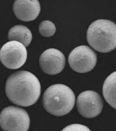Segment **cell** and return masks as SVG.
<instances>
[{"instance_id": "obj_1", "label": "cell", "mask_w": 116, "mask_h": 131, "mask_svg": "<svg viewBox=\"0 0 116 131\" xmlns=\"http://www.w3.org/2000/svg\"><path fill=\"white\" fill-rule=\"evenodd\" d=\"M41 89L39 80L34 75L26 71H21L12 74L7 79L6 93L13 103L28 107L38 101Z\"/></svg>"}, {"instance_id": "obj_2", "label": "cell", "mask_w": 116, "mask_h": 131, "mask_svg": "<svg viewBox=\"0 0 116 131\" xmlns=\"http://www.w3.org/2000/svg\"><path fill=\"white\" fill-rule=\"evenodd\" d=\"M75 94L68 86L61 84H54L43 94L42 103L49 113L56 117L69 113L75 105Z\"/></svg>"}, {"instance_id": "obj_3", "label": "cell", "mask_w": 116, "mask_h": 131, "mask_svg": "<svg viewBox=\"0 0 116 131\" xmlns=\"http://www.w3.org/2000/svg\"><path fill=\"white\" fill-rule=\"evenodd\" d=\"M87 38L89 45L97 51L110 52L116 48V25L109 20H97L89 26Z\"/></svg>"}, {"instance_id": "obj_4", "label": "cell", "mask_w": 116, "mask_h": 131, "mask_svg": "<svg viewBox=\"0 0 116 131\" xmlns=\"http://www.w3.org/2000/svg\"><path fill=\"white\" fill-rule=\"evenodd\" d=\"M30 125L29 115L21 108L7 107L0 114V126L4 130L27 131Z\"/></svg>"}, {"instance_id": "obj_5", "label": "cell", "mask_w": 116, "mask_h": 131, "mask_svg": "<svg viewBox=\"0 0 116 131\" xmlns=\"http://www.w3.org/2000/svg\"><path fill=\"white\" fill-rule=\"evenodd\" d=\"M27 58L26 47L18 41H8L0 50V61L10 69H16L22 67Z\"/></svg>"}, {"instance_id": "obj_6", "label": "cell", "mask_w": 116, "mask_h": 131, "mask_svg": "<svg viewBox=\"0 0 116 131\" xmlns=\"http://www.w3.org/2000/svg\"><path fill=\"white\" fill-rule=\"evenodd\" d=\"M97 61L96 53L86 45L78 46L71 52L68 57L70 67L79 73L89 72L93 69Z\"/></svg>"}, {"instance_id": "obj_7", "label": "cell", "mask_w": 116, "mask_h": 131, "mask_svg": "<svg viewBox=\"0 0 116 131\" xmlns=\"http://www.w3.org/2000/svg\"><path fill=\"white\" fill-rule=\"evenodd\" d=\"M78 111L83 117L92 118L100 114L103 102L99 94L94 91H85L79 95L76 101Z\"/></svg>"}, {"instance_id": "obj_8", "label": "cell", "mask_w": 116, "mask_h": 131, "mask_svg": "<svg viewBox=\"0 0 116 131\" xmlns=\"http://www.w3.org/2000/svg\"><path fill=\"white\" fill-rule=\"evenodd\" d=\"M39 65L42 71L49 75L60 73L64 68L65 58L60 51L50 48L43 52L40 56Z\"/></svg>"}, {"instance_id": "obj_9", "label": "cell", "mask_w": 116, "mask_h": 131, "mask_svg": "<svg viewBox=\"0 0 116 131\" xmlns=\"http://www.w3.org/2000/svg\"><path fill=\"white\" fill-rule=\"evenodd\" d=\"M41 7L38 0H15L13 10L18 19L25 22L35 19L39 15Z\"/></svg>"}, {"instance_id": "obj_10", "label": "cell", "mask_w": 116, "mask_h": 131, "mask_svg": "<svg viewBox=\"0 0 116 131\" xmlns=\"http://www.w3.org/2000/svg\"><path fill=\"white\" fill-rule=\"evenodd\" d=\"M32 35L29 28L23 25H17L12 27L8 31L9 41H18L27 47L31 43Z\"/></svg>"}, {"instance_id": "obj_11", "label": "cell", "mask_w": 116, "mask_h": 131, "mask_svg": "<svg viewBox=\"0 0 116 131\" xmlns=\"http://www.w3.org/2000/svg\"><path fill=\"white\" fill-rule=\"evenodd\" d=\"M103 93L106 102L116 110V71L111 74L105 80Z\"/></svg>"}, {"instance_id": "obj_12", "label": "cell", "mask_w": 116, "mask_h": 131, "mask_svg": "<svg viewBox=\"0 0 116 131\" xmlns=\"http://www.w3.org/2000/svg\"><path fill=\"white\" fill-rule=\"evenodd\" d=\"M39 31L42 36L50 37L52 36L56 32V26L54 23L51 21H43L39 25Z\"/></svg>"}, {"instance_id": "obj_13", "label": "cell", "mask_w": 116, "mask_h": 131, "mask_svg": "<svg viewBox=\"0 0 116 131\" xmlns=\"http://www.w3.org/2000/svg\"><path fill=\"white\" fill-rule=\"evenodd\" d=\"M62 131H90L86 126L79 124H73L68 126Z\"/></svg>"}]
</instances>
